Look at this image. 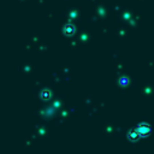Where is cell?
Segmentation results:
<instances>
[{
	"label": "cell",
	"mask_w": 154,
	"mask_h": 154,
	"mask_svg": "<svg viewBox=\"0 0 154 154\" xmlns=\"http://www.w3.org/2000/svg\"><path fill=\"white\" fill-rule=\"evenodd\" d=\"M136 131L139 133L140 136H148L151 133V128H149V125H147V124H141L136 128Z\"/></svg>",
	"instance_id": "cell-1"
},
{
	"label": "cell",
	"mask_w": 154,
	"mask_h": 154,
	"mask_svg": "<svg viewBox=\"0 0 154 154\" xmlns=\"http://www.w3.org/2000/svg\"><path fill=\"white\" fill-rule=\"evenodd\" d=\"M139 136H140V135H139V133H137L136 130L129 131V133H128V139L131 140V141H136V140L139 139Z\"/></svg>",
	"instance_id": "cell-2"
},
{
	"label": "cell",
	"mask_w": 154,
	"mask_h": 154,
	"mask_svg": "<svg viewBox=\"0 0 154 154\" xmlns=\"http://www.w3.org/2000/svg\"><path fill=\"white\" fill-rule=\"evenodd\" d=\"M73 33H75V27L71 25V24L65 25V34L66 35H72Z\"/></svg>",
	"instance_id": "cell-3"
},
{
	"label": "cell",
	"mask_w": 154,
	"mask_h": 154,
	"mask_svg": "<svg viewBox=\"0 0 154 154\" xmlns=\"http://www.w3.org/2000/svg\"><path fill=\"white\" fill-rule=\"evenodd\" d=\"M119 83H121L122 87H127V85L129 84V79H128L127 77H123V78H121V81H119Z\"/></svg>",
	"instance_id": "cell-4"
},
{
	"label": "cell",
	"mask_w": 154,
	"mask_h": 154,
	"mask_svg": "<svg viewBox=\"0 0 154 154\" xmlns=\"http://www.w3.org/2000/svg\"><path fill=\"white\" fill-rule=\"evenodd\" d=\"M49 95H51V93L48 92V90H43V92L41 93V98L42 99H48Z\"/></svg>",
	"instance_id": "cell-5"
}]
</instances>
